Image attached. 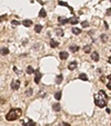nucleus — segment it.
<instances>
[{"label": "nucleus", "instance_id": "1", "mask_svg": "<svg viewBox=\"0 0 111 126\" xmlns=\"http://www.w3.org/2000/svg\"><path fill=\"white\" fill-rule=\"evenodd\" d=\"M95 104L100 108H103L108 104V96L103 91H99L95 95Z\"/></svg>", "mask_w": 111, "mask_h": 126}, {"label": "nucleus", "instance_id": "2", "mask_svg": "<svg viewBox=\"0 0 111 126\" xmlns=\"http://www.w3.org/2000/svg\"><path fill=\"white\" fill-rule=\"evenodd\" d=\"M21 115H22L21 108H12V110L6 115V119L9 122H12V121L18 119L19 117H21Z\"/></svg>", "mask_w": 111, "mask_h": 126}, {"label": "nucleus", "instance_id": "3", "mask_svg": "<svg viewBox=\"0 0 111 126\" xmlns=\"http://www.w3.org/2000/svg\"><path fill=\"white\" fill-rule=\"evenodd\" d=\"M10 87H11V89H13V91H18L20 87V81L19 80H13L11 83V85H10Z\"/></svg>", "mask_w": 111, "mask_h": 126}, {"label": "nucleus", "instance_id": "4", "mask_svg": "<svg viewBox=\"0 0 111 126\" xmlns=\"http://www.w3.org/2000/svg\"><path fill=\"white\" fill-rule=\"evenodd\" d=\"M36 77H35V81L37 84H39V81H40V78H41V73L39 70H36Z\"/></svg>", "mask_w": 111, "mask_h": 126}, {"label": "nucleus", "instance_id": "5", "mask_svg": "<svg viewBox=\"0 0 111 126\" xmlns=\"http://www.w3.org/2000/svg\"><path fill=\"white\" fill-rule=\"evenodd\" d=\"M77 66H78V64H77V62H71L70 64L68 65V68L70 69V70H73V69H76Z\"/></svg>", "mask_w": 111, "mask_h": 126}, {"label": "nucleus", "instance_id": "6", "mask_svg": "<svg viewBox=\"0 0 111 126\" xmlns=\"http://www.w3.org/2000/svg\"><path fill=\"white\" fill-rule=\"evenodd\" d=\"M69 22H70L71 25H77L79 22L78 17H72V18H70V19H69Z\"/></svg>", "mask_w": 111, "mask_h": 126}, {"label": "nucleus", "instance_id": "7", "mask_svg": "<svg viewBox=\"0 0 111 126\" xmlns=\"http://www.w3.org/2000/svg\"><path fill=\"white\" fill-rule=\"evenodd\" d=\"M59 56H60V58H61L62 60H64V59H67V58H68L69 55H68V52H67V51H61L59 54Z\"/></svg>", "mask_w": 111, "mask_h": 126}, {"label": "nucleus", "instance_id": "8", "mask_svg": "<svg viewBox=\"0 0 111 126\" xmlns=\"http://www.w3.org/2000/svg\"><path fill=\"white\" fill-rule=\"evenodd\" d=\"M67 22H69V19H68V18H64V17H60V18H59V24H60V25L67 24Z\"/></svg>", "mask_w": 111, "mask_h": 126}, {"label": "nucleus", "instance_id": "9", "mask_svg": "<svg viewBox=\"0 0 111 126\" xmlns=\"http://www.w3.org/2000/svg\"><path fill=\"white\" fill-rule=\"evenodd\" d=\"M91 58L95 60V62H98V60H99V55H98V52L97 51H93V52H92Z\"/></svg>", "mask_w": 111, "mask_h": 126}, {"label": "nucleus", "instance_id": "10", "mask_svg": "<svg viewBox=\"0 0 111 126\" xmlns=\"http://www.w3.org/2000/svg\"><path fill=\"white\" fill-rule=\"evenodd\" d=\"M50 46H51L52 48H56L57 46H59V43H58L57 40H54V39H51V40H50Z\"/></svg>", "mask_w": 111, "mask_h": 126}, {"label": "nucleus", "instance_id": "11", "mask_svg": "<svg viewBox=\"0 0 111 126\" xmlns=\"http://www.w3.org/2000/svg\"><path fill=\"white\" fill-rule=\"evenodd\" d=\"M31 24H32V21H31L30 19H26V20H24V21H22V25H24L25 27H30Z\"/></svg>", "mask_w": 111, "mask_h": 126}, {"label": "nucleus", "instance_id": "12", "mask_svg": "<svg viewBox=\"0 0 111 126\" xmlns=\"http://www.w3.org/2000/svg\"><path fill=\"white\" fill-rule=\"evenodd\" d=\"M107 87H108L109 89H111V75H109V76L107 77Z\"/></svg>", "mask_w": 111, "mask_h": 126}, {"label": "nucleus", "instance_id": "13", "mask_svg": "<svg viewBox=\"0 0 111 126\" xmlns=\"http://www.w3.org/2000/svg\"><path fill=\"white\" fill-rule=\"evenodd\" d=\"M41 30H42V26H41V25H37V26L35 27V31H36V32H40Z\"/></svg>", "mask_w": 111, "mask_h": 126}, {"label": "nucleus", "instance_id": "14", "mask_svg": "<svg viewBox=\"0 0 111 126\" xmlns=\"http://www.w3.org/2000/svg\"><path fill=\"white\" fill-rule=\"evenodd\" d=\"M72 32L74 33V35H80L81 33V30L79 28H72Z\"/></svg>", "mask_w": 111, "mask_h": 126}, {"label": "nucleus", "instance_id": "15", "mask_svg": "<svg viewBox=\"0 0 111 126\" xmlns=\"http://www.w3.org/2000/svg\"><path fill=\"white\" fill-rule=\"evenodd\" d=\"M27 73H28V74H35L36 71L33 70V68L31 66H28V68H27Z\"/></svg>", "mask_w": 111, "mask_h": 126}, {"label": "nucleus", "instance_id": "16", "mask_svg": "<svg viewBox=\"0 0 111 126\" xmlns=\"http://www.w3.org/2000/svg\"><path fill=\"white\" fill-rule=\"evenodd\" d=\"M79 78L82 79V80H86V81L88 80V76L86 74H80V75H79Z\"/></svg>", "mask_w": 111, "mask_h": 126}, {"label": "nucleus", "instance_id": "17", "mask_svg": "<svg viewBox=\"0 0 111 126\" xmlns=\"http://www.w3.org/2000/svg\"><path fill=\"white\" fill-rule=\"evenodd\" d=\"M70 50L72 52H76V51H78L79 50V47L78 46H70Z\"/></svg>", "mask_w": 111, "mask_h": 126}, {"label": "nucleus", "instance_id": "18", "mask_svg": "<svg viewBox=\"0 0 111 126\" xmlns=\"http://www.w3.org/2000/svg\"><path fill=\"white\" fill-rule=\"evenodd\" d=\"M24 126H36V123L35 122H32V121H28Z\"/></svg>", "mask_w": 111, "mask_h": 126}, {"label": "nucleus", "instance_id": "19", "mask_svg": "<svg viewBox=\"0 0 111 126\" xmlns=\"http://www.w3.org/2000/svg\"><path fill=\"white\" fill-rule=\"evenodd\" d=\"M39 16L42 17V18H45V17L47 16V14H46V10H45V9H41L40 12H39Z\"/></svg>", "mask_w": 111, "mask_h": 126}, {"label": "nucleus", "instance_id": "20", "mask_svg": "<svg viewBox=\"0 0 111 126\" xmlns=\"http://www.w3.org/2000/svg\"><path fill=\"white\" fill-rule=\"evenodd\" d=\"M53 110H56V112H59L60 110V105L59 104H54L53 105Z\"/></svg>", "mask_w": 111, "mask_h": 126}, {"label": "nucleus", "instance_id": "21", "mask_svg": "<svg viewBox=\"0 0 111 126\" xmlns=\"http://www.w3.org/2000/svg\"><path fill=\"white\" fill-rule=\"evenodd\" d=\"M8 52H9V50H8L7 48H2V49H1V55H7Z\"/></svg>", "mask_w": 111, "mask_h": 126}, {"label": "nucleus", "instance_id": "22", "mask_svg": "<svg viewBox=\"0 0 111 126\" xmlns=\"http://www.w3.org/2000/svg\"><path fill=\"white\" fill-rule=\"evenodd\" d=\"M54 97H56V99L59 100L60 98H61V92H58V93L56 94V95H54Z\"/></svg>", "mask_w": 111, "mask_h": 126}, {"label": "nucleus", "instance_id": "23", "mask_svg": "<svg viewBox=\"0 0 111 126\" xmlns=\"http://www.w3.org/2000/svg\"><path fill=\"white\" fill-rule=\"evenodd\" d=\"M61 81H62V76L60 75L59 77H57V79H56V83H57V84H60Z\"/></svg>", "mask_w": 111, "mask_h": 126}, {"label": "nucleus", "instance_id": "24", "mask_svg": "<svg viewBox=\"0 0 111 126\" xmlns=\"http://www.w3.org/2000/svg\"><path fill=\"white\" fill-rule=\"evenodd\" d=\"M90 49H91V48H90V46H85V47H83L85 52H90Z\"/></svg>", "mask_w": 111, "mask_h": 126}, {"label": "nucleus", "instance_id": "25", "mask_svg": "<svg viewBox=\"0 0 111 126\" xmlns=\"http://www.w3.org/2000/svg\"><path fill=\"white\" fill-rule=\"evenodd\" d=\"M101 39H103L104 41H107V40H108V37H107V35H102L101 36Z\"/></svg>", "mask_w": 111, "mask_h": 126}, {"label": "nucleus", "instance_id": "26", "mask_svg": "<svg viewBox=\"0 0 111 126\" xmlns=\"http://www.w3.org/2000/svg\"><path fill=\"white\" fill-rule=\"evenodd\" d=\"M56 33H57V35H59V36H62V30H60V29H59V30L56 31Z\"/></svg>", "mask_w": 111, "mask_h": 126}, {"label": "nucleus", "instance_id": "27", "mask_svg": "<svg viewBox=\"0 0 111 126\" xmlns=\"http://www.w3.org/2000/svg\"><path fill=\"white\" fill-rule=\"evenodd\" d=\"M58 126H70V125H69L68 123H61L60 125H58Z\"/></svg>", "mask_w": 111, "mask_h": 126}, {"label": "nucleus", "instance_id": "28", "mask_svg": "<svg viewBox=\"0 0 111 126\" xmlns=\"http://www.w3.org/2000/svg\"><path fill=\"white\" fill-rule=\"evenodd\" d=\"M82 26H83V27H88V26H89V24H88L87 21H83V22H82Z\"/></svg>", "mask_w": 111, "mask_h": 126}, {"label": "nucleus", "instance_id": "29", "mask_svg": "<svg viewBox=\"0 0 111 126\" xmlns=\"http://www.w3.org/2000/svg\"><path fill=\"white\" fill-rule=\"evenodd\" d=\"M12 25H14V26H18V25H19V21H16V20H14V21H12Z\"/></svg>", "mask_w": 111, "mask_h": 126}, {"label": "nucleus", "instance_id": "30", "mask_svg": "<svg viewBox=\"0 0 111 126\" xmlns=\"http://www.w3.org/2000/svg\"><path fill=\"white\" fill-rule=\"evenodd\" d=\"M29 92H27V95H31L32 94V89H28Z\"/></svg>", "mask_w": 111, "mask_h": 126}, {"label": "nucleus", "instance_id": "31", "mask_svg": "<svg viewBox=\"0 0 111 126\" xmlns=\"http://www.w3.org/2000/svg\"><path fill=\"white\" fill-rule=\"evenodd\" d=\"M107 15H108V16H110V15H111V9H108V11H107Z\"/></svg>", "mask_w": 111, "mask_h": 126}, {"label": "nucleus", "instance_id": "32", "mask_svg": "<svg viewBox=\"0 0 111 126\" xmlns=\"http://www.w3.org/2000/svg\"><path fill=\"white\" fill-rule=\"evenodd\" d=\"M108 62H109V63H110V64H111V56H110V57H109V59H108Z\"/></svg>", "mask_w": 111, "mask_h": 126}]
</instances>
